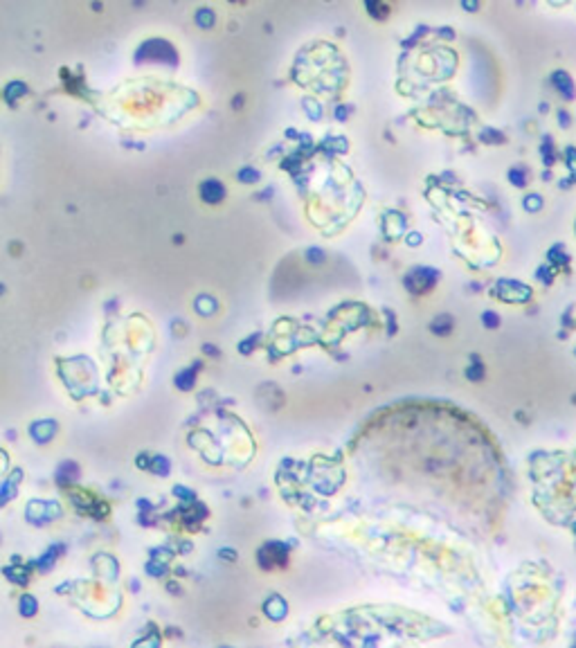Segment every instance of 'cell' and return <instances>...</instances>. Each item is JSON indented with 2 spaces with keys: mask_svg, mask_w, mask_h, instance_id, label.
<instances>
[{
  "mask_svg": "<svg viewBox=\"0 0 576 648\" xmlns=\"http://www.w3.org/2000/svg\"><path fill=\"white\" fill-rule=\"evenodd\" d=\"M511 178H515V183L522 185V174H520V171H511Z\"/></svg>",
  "mask_w": 576,
  "mask_h": 648,
  "instance_id": "obj_1",
  "label": "cell"
}]
</instances>
